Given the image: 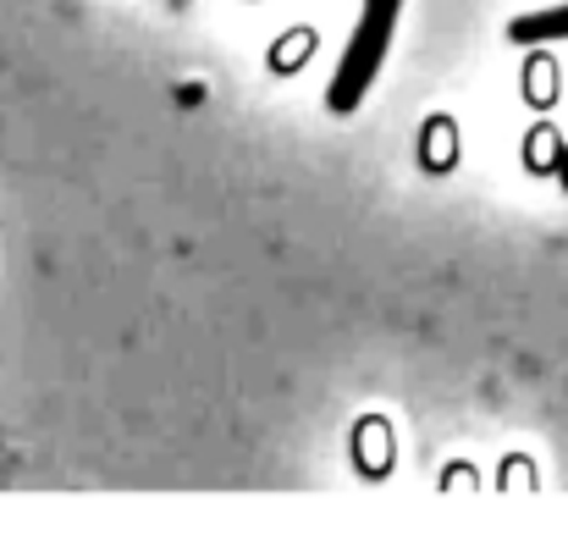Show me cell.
Segmentation results:
<instances>
[{"label": "cell", "instance_id": "cell-1", "mask_svg": "<svg viewBox=\"0 0 568 552\" xmlns=\"http://www.w3.org/2000/svg\"><path fill=\"white\" fill-rule=\"evenodd\" d=\"M397 17H403V0H365L359 28H354V39H348V50H343V61H337V72H332V89H326V106H332V111L365 106L381 61H386V50H392Z\"/></svg>", "mask_w": 568, "mask_h": 552}, {"label": "cell", "instance_id": "cell-3", "mask_svg": "<svg viewBox=\"0 0 568 552\" xmlns=\"http://www.w3.org/2000/svg\"><path fill=\"white\" fill-rule=\"evenodd\" d=\"M558 183H564V193H568V144L558 150Z\"/></svg>", "mask_w": 568, "mask_h": 552}, {"label": "cell", "instance_id": "cell-2", "mask_svg": "<svg viewBox=\"0 0 568 552\" xmlns=\"http://www.w3.org/2000/svg\"><path fill=\"white\" fill-rule=\"evenodd\" d=\"M508 39L514 44H552V39H568V0L564 6H547V11H525L508 22Z\"/></svg>", "mask_w": 568, "mask_h": 552}]
</instances>
